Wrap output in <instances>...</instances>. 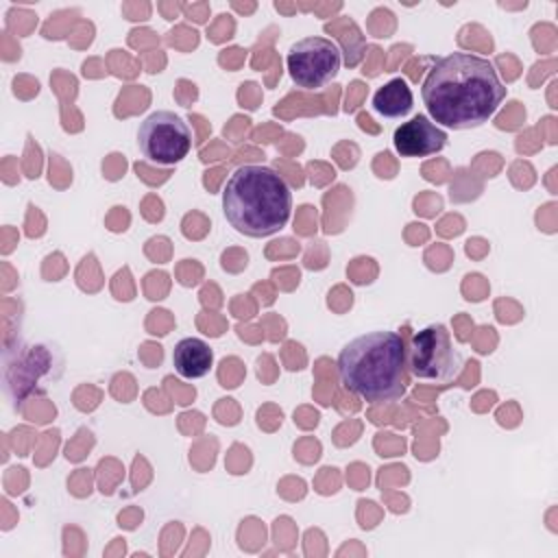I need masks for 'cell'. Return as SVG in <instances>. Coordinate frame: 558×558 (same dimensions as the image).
Here are the masks:
<instances>
[{
  "instance_id": "3957f363",
  "label": "cell",
  "mask_w": 558,
  "mask_h": 558,
  "mask_svg": "<svg viewBox=\"0 0 558 558\" xmlns=\"http://www.w3.org/2000/svg\"><path fill=\"white\" fill-rule=\"evenodd\" d=\"M227 222L242 235L277 233L292 214V194L281 174L268 166H240L222 190Z\"/></svg>"
},
{
  "instance_id": "5b68a950",
  "label": "cell",
  "mask_w": 558,
  "mask_h": 558,
  "mask_svg": "<svg viewBox=\"0 0 558 558\" xmlns=\"http://www.w3.org/2000/svg\"><path fill=\"white\" fill-rule=\"evenodd\" d=\"M137 144L150 161L172 166L187 157L192 131L174 111H155L137 129Z\"/></svg>"
},
{
  "instance_id": "8992f818",
  "label": "cell",
  "mask_w": 558,
  "mask_h": 558,
  "mask_svg": "<svg viewBox=\"0 0 558 558\" xmlns=\"http://www.w3.org/2000/svg\"><path fill=\"white\" fill-rule=\"evenodd\" d=\"M342 57L338 46L327 37H305L290 46L288 70L296 87L318 89L340 70Z\"/></svg>"
},
{
  "instance_id": "52a82bcc",
  "label": "cell",
  "mask_w": 558,
  "mask_h": 558,
  "mask_svg": "<svg viewBox=\"0 0 558 558\" xmlns=\"http://www.w3.org/2000/svg\"><path fill=\"white\" fill-rule=\"evenodd\" d=\"M447 144V133L427 116L418 113L395 131V148L401 157H427L440 153Z\"/></svg>"
},
{
  "instance_id": "277c9868",
  "label": "cell",
  "mask_w": 558,
  "mask_h": 558,
  "mask_svg": "<svg viewBox=\"0 0 558 558\" xmlns=\"http://www.w3.org/2000/svg\"><path fill=\"white\" fill-rule=\"evenodd\" d=\"M460 364L462 357L453 349L451 333L445 325H427L412 336L408 347V373L416 379L449 381L458 375Z\"/></svg>"
},
{
  "instance_id": "6da1fadb",
  "label": "cell",
  "mask_w": 558,
  "mask_h": 558,
  "mask_svg": "<svg viewBox=\"0 0 558 558\" xmlns=\"http://www.w3.org/2000/svg\"><path fill=\"white\" fill-rule=\"evenodd\" d=\"M421 98L436 126L460 131L488 122L506 98V87L488 59L451 52L434 61Z\"/></svg>"
},
{
  "instance_id": "9c48e42d",
  "label": "cell",
  "mask_w": 558,
  "mask_h": 558,
  "mask_svg": "<svg viewBox=\"0 0 558 558\" xmlns=\"http://www.w3.org/2000/svg\"><path fill=\"white\" fill-rule=\"evenodd\" d=\"M373 109L384 118H401L412 109V89L403 78H392L373 94Z\"/></svg>"
},
{
  "instance_id": "7a4b0ae2",
  "label": "cell",
  "mask_w": 558,
  "mask_h": 558,
  "mask_svg": "<svg viewBox=\"0 0 558 558\" xmlns=\"http://www.w3.org/2000/svg\"><path fill=\"white\" fill-rule=\"evenodd\" d=\"M338 375L347 390L366 401L401 399L410 384L405 333L368 331L353 338L338 355Z\"/></svg>"
},
{
  "instance_id": "ba28073f",
  "label": "cell",
  "mask_w": 558,
  "mask_h": 558,
  "mask_svg": "<svg viewBox=\"0 0 558 558\" xmlns=\"http://www.w3.org/2000/svg\"><path fill=\"white\" fill-rule=\"evenodd\" d=\"M214 353L207 342L201 338H183L177 342L172 351V364L177 373L185 379H198L205 377L211 368Z\"/></svg>"
}]
</instances>
